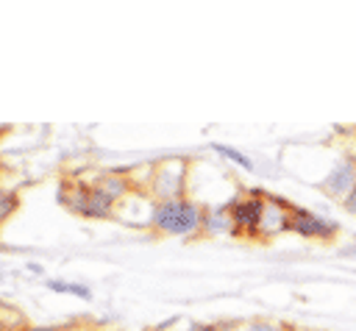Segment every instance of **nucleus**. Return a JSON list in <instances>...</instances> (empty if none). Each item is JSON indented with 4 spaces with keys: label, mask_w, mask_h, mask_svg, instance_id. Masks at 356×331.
Segmentation results:
<instances>
[{
    "label": "nucleus",
    "mask_w": 356,
    "mask_h": 331,
    "mask_svg": "<svg viewBox=\"0 0 356 331\" xmlns=\"http://www.w3.org/2000/svg\"><path fill=\"white\" fill-rule=\"evenodd\" d=\"M61 331H100V328L89 320H70V323L61 325Z\"/></svg>",
    "instance_id": "4468645a"
},
{
    "label": "nucleus",
    "mask_w": 356,
    "mask_h": 331,
    "mask_svg": "<svg viewBox=\"0 0 356 331\" xmlns=\"http://www.w3.org/2000/svg\"><path fill=\"white\" fill-rule=\"evenodd\" d=\"M189 331H220V328H206V325H192Z\"/></svg>",
    "instance_id": "6ab92c4d"
},
{
    "label": "nucleus",
    "mask_w": 356,
    "mask_h": 331,
    "mask_svg": "<svg viewBox=\"0 0 356 331\" xmlns=\"http://www.w3.org/2000/svg\"><path fill=\"white\" fill-rule=\"evenodd\" d=\"M200 223H203V206H197L189 197L150 203L147 225L156 234H164V236H192V234H200Z\"/></svg>",
    "instance_id": "f257e3e1"
},
{
    "label": "nucleus",
    "mask_w": 356,
    "mask_h": 331,
    "mask_svg": "<svg viewBox=\"0 0 356 331\" xmlns=\"http://www.w3.org/2000/svg\"><path fill=\"white\" fill-rule=\"evenodd\" d=\"M353 189H356V164H353L350 156H342V159L328 170V175L320 181V192H323L325 197L342 203Z\"/></svg>",
    "instance_id": "423d86ee"
},
{
    "label": "nucleus",
    "mask_w": 356,
    "mask_h": 331,
    "mask_svg": "<svg viewBox=\"0 0 356 331\" xmlns=\"http://www.w3.org/2000/svg\"><path fill=\"white\" fill-rule=\"evenodd\" d=\"M25 323H22V314L17 309H8L0 303V331H19Z\"/></svg>",
    "instance_id": "ddd939ff"
},
{
    "label": "nucleus",
    "mask_w": 356,
    "mask_h": 331,
    "mask_svg": "<svg viewBox=\"0 0 356 331\" xmlns=\"http://www.w3.org/2000/svg\"><path fill=\"white\" fill-rule=\"evenodd\" d=\"M14 203H17V197L0 189V220L6 217V211H8V209H14Z\"/></svg>",
    "instance_id": "2eb2a0df"
},
{
    "label": "nucleus",
    "mask_w": 356,
    "mask_h": 331,
    "mask_svg": "<svg viewBox=\"0 0 356 331\" xmlns=\"http://www.w3.org/2000/svg\"><path fill=\"white\" fill-rule=\"evenodd\" d=\"M220 331H289L286 325L275 323V320H245V323H234V325H225Z\"/></svg>",
    "instance_id": "9d476101"
},
{
    "label": "nucleus",
    "mask_w": 356,
    "mask_h": 331,
    "mask_svg": "<svg viewBox=\"0 0 356 331\" xmlns=\"http://www.w3.org/2000/svg\"><path fill=\"white\" fill-rule=\"evenodd\" d=\"M342 209H345L350 217H356V189H353V192H350V195L342 200Z\"/></svg>",
    "instance_id": "dca6fc26"
},
{
    "label": "nucleus",
    "mask_w": 356,
    "mask_h": 331,
    "mask_svg": "<svg viewBox=\"0 0 356 331\" xmlns=\"http://www.w3.org/2000/svg\"><path fill=\"white\" fill-rule=\"evenodd\" d=\"M228 234H236V231H234V217H231L228 203H225V206L203 209L200 236H228Z\"/></svg>",
    "instance_id": "1a4fd4ad"
},
{
    "label": "nucleus",
    "mask_w": 356,
    "mask_h": 331,
    "mask_svg": "<svg viewBox=\"0 0 356 331\" xmlns=\"http://www.w3.org/2000/svg\"><path fill=\"white\" fill-rule=\"evenodd\" d=\"M289 211H292L289 203L264 195L261 217H259V228H256V239H273V236L289 231Z\"/></svg>",
    "instance_id": "0eeeda50"
},
{
    "label": "nucleus",
    "mask_w": 356,
    "mask_h": 331,
    "mask_svg": "<svg viewBox=\"0 0 356 331\" xmlns=\"http://www.w3.org/2000/svg\"><path fill=\"white\" fill-rule=\"evenodd\" d=\"M61 203L86 220H106L114 214L117 206V200H111L106 192H100L92 184H72L67 192H61Z\"/></svg>",
    "instance_id": "7ed1b4c3"
},
{
    "label": "nucleus",
    "mask_w": 356,
    "mask_h": 331,
    "mask_svg": "<svg viewBox=\"0 0 356 331\" xmlns=\"http://www.w3.org/2000/svg\"><path fill=\"white\" fill-rule=\"evenodd\" d=\"M289 331H312V328H289Z\"/></svg>",
    "instance_id": "412c9836"
},
{
    "label": "nucleus",
    "mask_w": 356,
    "mask_h": 331,
    "mask_svg": "<svg viewBox=\"0 0 356 331\" xmlns=\"http://www.w3.org/2000/svg\"><path fill=\"white\" fill-rule=\"evenodd\" d=\"M3 278H6V275H3V273H0V281H3Z\"/></svg>",
    "instance_id": "4be33fe9"
},
{
    "label": "nucleus",
    "mask_w": 356,
    "mask_h": 331,
    "mask_svg": "<svg viewBox=\"0 0 356 331\" xmlns=\"http://www.w3.org/2000/svg\"><path fill=\"white\" fill-rule=\"evenodd\" d=\"M186 181H189V159H161L147 167L142 192L150 197V203L178 200L186 197Z\"/></svg>",
    "instance_id": "f03ea898"
},
{
    "label": "nucleus",
    "mask_w": 356,
    "mask_h": 331,
    "mask_svg": "<svg viewBox=\"0 0 356 331\" xmlns=\"http://www.w3.org/2000/svg\"><path fill=\"white\" fill-rule=\"evenodd\" d=\"M261 203H264L261 192H245V195H239V197H234L228 203L231 217H234V231L239 236L256 239V228H259V217H261Z\"/></svg>",
    "instance_id": "20e7f679"
},
{
    "label": "nucleus",
    "mask_w": 356,
    "mask_h": 331,
    "mask_svg": "<svg viewBox=\"0 0 356 331\" xmlns=\"http://www.w3.org/2000/svg\"><path fill=\"white\" fill-rule=\"evenodd\" d=\"M289 231H295V234H300V236H306V239L328 242V239L337 236L339 228H337L334 220H325V217H320V214H314V211H306V209L292 206V211H289Z\"/></svg>",
    "instance_id": "39448f33"
},
{
    "label": "nucleus",
    "mask_w": 356,
    "mask_h": 331,
    "mask_svg": "<svg viewBox=\"0 0 356 331\" xmlns=\"http://www.w3.org/2000/svg\"><path fill=\"white\" fill-rule=\"evenodd\" d=\"M348 156H350V159H353V164H356V147H353V150H350Z\"/></svg>",
    "instance_id": "aec40b11"
},
{
    "label": "nucleus",
    "mask_w": 356,
    "mask_h": 331,
    "mask_svg": "<svg viewBox=\"0 0 356 331\" xmlns=\"http://www.w3.org/2000/svg\"><path fill=\"white\" fill-rule=\"evenodd\" d=\"M47 286L53 292H67V295H78L81 300H92V289L83 284H70V281H47Z\"/></svg>",
    "instance_id": "9b49d317"
},
{
    "label": "nucleus",
    "mask_w": 356,
    "mask_h": 331,
    "mask_svg": "<svg viewBox=\"0 0 356 331\" xmlns=\"http://www.w3.org/2000/svg\"><path fill=\"white\" fill-rule=\"evenodd\" d=\"M19 331H61V325H22Z\"/></svg>",
    "instance_id": "f3484780"
},
{
    "label": "nucleus",
    "mask_w": 356,
    "mask_h": 331,
    "mask_svg": "<svg viewBox=\"0 0 356 331\" xmlns=\"http://www.w3.org/2000/svg\"><path fill=\"white\" fill-rule=\"evenodd\" d=\"M339 256H356V242H353V245H348V248H342V250H339Z\"/></svg>",
    "instance_id": "a211bd4d"
},
{
    "label": "nucleus",
    "mask_w": 356,
    "mask_h": 331,
    "mask_svg": "<svg viewBox=\"0 0 356 331\" xmlns=\"http://www.w3.org/2000/svg\"><path fill=\"white\" fill-rule=\"evenodd\" d=\"M92 186H97L100 192H106L111 200H122L125 195H131V189H136V181L131 172H120V170H106V172H97L92 181Z\"/></svg>",
    "instance_id": "6e6552de"
},
{
    "label": "nucleus",
    "mask_w": 356,
    "mask_h": 331,
    "mask_svg": "<svg viewBox=\"0 0 356 331\" xmlns=\"http://www.w3.org/2000/svg\"><path fill=\"white\" fill-rule=\"evenodd\" d=\"M214 147V153H220V156H225L228 161H234L236 167H245V170H253V161L245 156V153H239L236 147H228V145H220V142H214L211 145Z\"/></svg>",
    "instance_id": "f8f14e48"
}]
</instances>
